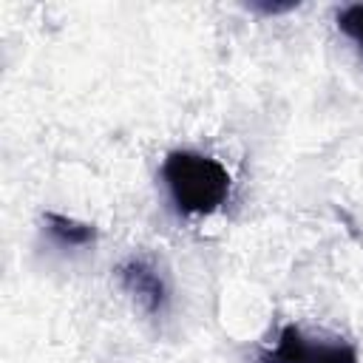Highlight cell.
Instances as JSON below:
<instances>
[{"label":"cell","mask_w":363,"mask_h":363,"mask_svg":"<svg viewBox=\"0 0 363 363\" xmlns=\"http://www.w3.org/2000/svg\"><path fill=\"white\" fill-rule=\"evenodd\" d=\"M162 179L173 204L193 216L216 213L230 196V173L204 153L173 150L162 164Z\"/></svg>","instance_id":"1"},{"label":"cell","mask_w":363,"mask_h":363,"mask_svg":"<svg viewBox=\"0 0 363 363\" xmlns=\"http://www.w3.org/2000/svg\"><path fill=\"white\" fill-rule=\"evenodd\" d=\"M261 363H357V352L346 340L306 337L295 323H286Z\"/></svg>","instance_id":"2"},{"label":"cell","mask_w":363,"mask_h":363,"mask_svg":"<svg viewBox=\"0 0 363 363\" xmlns=\"http://www.w3.org/2000/svg\"><path fill=\"white\" fill-rule=\"evenodd\" d=\"M116 278H119V286L147 312V315H162L167 309V301H170V289H167V281L164 275L147 261V258H125L119 267H116Z\"/></svg>","instance_id":"3"},{"label":"cell","mask_w":363,"mask_h":363,"mask_svg":"<svg viewBox=\"0 0 363 363\" xmlns=\"http://www.w3.org/2000/svg\"><path fill=\"white\" fill-rule=\"evenodd\" d=\"M45 227L48 233L62 244V247H88L96 233L91 224H82L77 218H68V216H60V213H45Z\"/></svg>","instance_id":"4"},{"label":"cell","mask_w":363,"mask_h":363,"mask_svg":"<svg viewBox=\"0 0 363 363\" xmlns=\"http://www.w3.org/2000/svg\"><path fill=\"white\" fill-rule=\"evenodd\" d=\"M258 11H264V14H284V11H292L295 9V3H264V6H255Z\"/></svg>","instance_id":"5"}]
</instances>
